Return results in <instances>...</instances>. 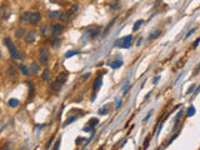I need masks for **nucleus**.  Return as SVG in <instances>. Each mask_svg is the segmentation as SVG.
I'll return each instance as SVG.
<instances>
[{"instance_id": "nucleus-11", "label": "nucleus", "mask_w": 200, "mask_h": 150, "mask_svg": "<svg viewBox=\"0 0 200 150\" xmlns=\"http://www.w3.org/2000/svg\"><path fill=\"white\" fill-rule=\"evenodd\" d=\"M160 34H161V31H160L159 29H158V30H155L154 33H151V34H150V36L148 38V40H149V42H151V40L156 39V38H159V36H160Z\"/></svg>"}, {"instance_id": "nucleus-1", "label": "nucleus", "mask_w": 200, "mask_h": 150, "mask_svg": "<svg viewBox=\"0 0 200 150\" xmlns=\"http://www.w3.org/2000/svg\"><path fill=\"white\" fill-rule=\"evenodd\" d=\"M4 44L6 46H8V49H9V52H10V55H11L14 59H19L20 55H19V53H18V50H16V48L15 45L11 43V40L9 39V38H6V39L4 40Z\"/></svg>"}, {"instance_id": "nucleus-29", "label": "nucleus", "mask_w": 200, "mask_h": 150, "mask_svg": "<svg viewBox=\"0 0 200 150\" xmlns=\"http://www.w3.org/2000/svg\"><path fill=\"white\" fill-rule=\"evenodd\" d=\"M74 120H75V118H69L68 120H66V121L64 123V127H66V125L69 124V123H71V121H74Z\"/></svg>"}, {"instance_id": "nucleus-8", "label": "nucleus", "mask_w": 200, "mask_h": 150, "mask_svg": "<svg viewBox=\"0 0 200 150\" xmlns=\"http://www.w3.org/2000/svg\"><path fill=\"white\" fill-rule=\"evenodd\" d=\"M100 30H101V26H94V28H91L90 30H89V34H90V38H95L96 35H99Z\"/></svg>"}, {"instance_id": "nucleus-27", "label": "nucleus", "mask_w": 200, "mask_h": 150, "mask_svg": "<svg viewBox=\"0 0 200 150\" xmlns=\"http://www.w3.org/2000/svg\"><path fill=\"white\" fill-rule=\"evenodd\" d=\"M8 74H9V76L14 78V75H15V71H14V69H13V68H10V69L8 70Z\"/></svg>"}, {"instance_id": "nucleus-16", "label": "nucleus", "mask_w": 200, "mask_h": 150, "mask_svg": "<svg viewBox=\"0 0 200 150\" xmlns=\"http://www.w3.org/2000/svg\"><path fill=\"white\" fill-rule=\"evenodd\" d=\"M101 84H103V80H101V76H99L98 79L95 80V83H94V90H98L100 86H101Z\"/></svg>"}, {"instance_id": "nucleus-7", "label": "nucleus", "mask_w": 200, "mask_h": 150, "mask_svg": "<svg viewBox=\"0 0 200 150\" xmlns=\"http://www.w3.org/2000/svg\"><path fill=\"white\" fill-rule=\"evenodd\" d=\"M35 38H36V33H35V31H29V33H26V35H25V42H26L28 44L34 43Z\"/></svg>"}, {"instance_id": "nucleus-32", "label": "nucleus", "mask_w": 200, "mask_h": 150, "mask_svg": "<svg viewBox=\"0 0 200 150\" xmlns=\"http://www.w3.org/2000/svg\"><path fill=\"white\" fill-rule=\"evenodd\" d=\"M199 43H200V38H198V39H196L195 42H194V45H193V48H194V49H195V48L198 46V44H199Z\"/></svg>"}, {"instance_id": "nucleus-28", "label": "nucleus", "mask_w": 200, "mask_h": 150, "mask_svg": "<svg viewBox=\"0 0 200 150\" xmlns=\"http://www.w3.org/2000/svg\"><path fill=\"white\" fill-rule=\"evenodd\" d=\"M149 140H150V136H148V138L145 139V143H144V150H145L148 148V144H149Z\"/></svg>"}, {"instance_id": "nucleus-3", "label": "nucleus", "mask_w": 200, "mask_h": 150, "mask_svg": "<svg viewBox=\"0 0 200 150\" xmlns=\"http://www.w3.org/2000/svg\"><path fill=\"white\" fill-rule=\"evenodd\" d=\"M10 14H11V9H10V5H3L1 8H0V21L1 20H5L8 19Z\"/></svg>"}, {"instance_id": "nucleus-9", "label": "nucleus", "mask_w": 200, "mask_h": 150, "mask_svg": "<svg viewBox=\"0 0 200 150\" xmlns=\"http://www.w3.org/2000/svg\"><path fill=\"white\" fill-rule=\"evenodd\" d=\"M61 86H63V83H60V81H58V80H55L54 83L50 85L51 90H54V91H59L61 89Z\"/></svg>"}, {"instance_id": "nucleus-23", "label": "nucleus", "mask_w": 200, "mask_h": 150, "mask_svg": "<svg viewBox=\"0 0 200 150\" xmlns=\"http://www.w3.org/2000/svg\"><path fill=\"white\" fill-rule=\"evenodd\" d=\"M195 114V108L194 106H190L188 109V117H193Z\"/></svg>"}, {"instance_id": "nucleus-17", "label": "nucleus", "mask_w": 200, "mask_h": 150, "mask_svg": "<svg viewBox=\"0 0 200 150\" xmlns=\"http://www.w3.org/2000/svg\"><path fill=\"white\" fill-rule=\"evenodd\" d=\"M8 104H9V106L15 108V106H18V105H19V100H18V99H10V100L8 101Z\"/></svg>"}, {"instance_id": "nucleus-18", "label": "nucleus", "mask_w": 200, "mask_h": 150, "mask_svg": "<svg viewBox=\"0 0 200 150\" xmlns=\"http://www.w3.org/2000/svg\"><path fill=\"white\" fill-rule=\"evenodd\" d=\"M41 76H43V80H49L50 79V70L45 69L43 71V75H41Z\"/></svg>"}, {"instance_id": "nucleus-35", "label": "nucleus", "mask_w": 200, "mask_h": 150, "mask_svg": "<svg viewBox=\"0 0 200 150\" xmlns=\"http://www.w3.org/2000/svg\"><path fill=\"white\" fill-rule=\"evenodd\" d=\"M60 43H61L60 40H56V42H54V43H53V45H54L55 48H56V46H59V44H60Z\"/></svg>"}, {"instance_id": "nucleus-30", "label": "nucleus", "mask_w": 200, "mask_h": 150, "mask_svg": "<svg viewBox=\"0 0 200 150\" xmlns=\"http://www.w3.org/2000/svg\"><path fill=\"white\" fill-rule=\"evenodd\" d=\"M181 115H183V111L180 110V111H179V112H178V115H177V118H175V121H179V119H180V118H181Z\"/></svg>"}, {"instance_id": "nucleus-38", "label": "nucleus", "mask_w": 200, "mask_h": 150, "mask_svg": "<svg viewBox=\"0 0 200 150\" xmlns=\"http://www.w3.org/2000/svg\"><path fill=\"white\" fill-rule=\"evenodd\" d=\"M120 106H121V100H120V101L118 100V105H116V109H119Z\"/></svg>"}, {"instance_id": "nucleus-4", "label": "nucleus", "mask_w": 200, "mask_h": 150, "mask_svg": "<svg viewBox=\"0 0 200 150\" xmlns=\"http://www.w3.org/2000/svg\"><path fill=\"white\" fill-rule=\"evenodd\" d=\"M49 56H50L49 49H46V48H44V49H40V52H39V60H40V63L46 64L48 60H49Z\"/></svg>"}, {"instance_id": "nucleus-24", "label": "nucleus", "mask_w": 200, "mask_h": 150, "mask_svg": "<svg viewBox=\"0 0 200 150\" xmlns=\"http://www.w3.org/2000/svg\"><path fill=\"white\" fill-rule=\"evenodd\" d=\"M108 112V105H105L103 109H99V115H104Z\"/></svg>"}, {"instance_id": "nucleus-25", "label": "nucleus", "mask_w": 200, "mask_h": 150, "mask_svg": "<svg viewBox=\"0 0 200 150\" xmlns=\"http://www.w3.org/2000/svg\"><path fill=\"white\" fill-rule=\"evenodd\" d=\"M96 124H98V119H91V120L88 123V125H90L91 128H94V125H96Z\"/></svg>"}, {"instance_id": "nucleus-31", "label": "nucleus", "mask_w": 200, "mask_h": 150, "mask_svg": "<svg viewBox=\"0 0 200 150\" xmlns=\"http://www.w3.org/2000/svg\"><path fill=\"white\" fill-rule=\"evenodd\" d=\"M194 90H195V85H191V86H190V88H189V89H188V94L193 93V91H194Z\"/></svg>"}, {"instance_id": "nucleus-20", "label": "nucleus", "mask_w": 200, "mask_h": 150, "mask_svg": "<svg viewBox=\"0 0 200 150\" xmlns=\"http://www.w3.org/2000/svg\"><path fill=\"white\" fill-rule=\"evenodd\" d=\"M29 16H30V13H25V14H23L21 16H20V21H21V23H25V21L29 23Z\"/></svg>"}, {"instance_id": "nucleus-10", "label": "nucleus", "mask_w": 200, "mask_h": 150, "mask_svg": "<svg viewBox=\"0 0 200 150\" xmlns=\"http://www.w3.org/2000/svg\"><path fill=\"white\" fill-rule=\"evenodd\" d=\"M25 29L24 28H19V29H16V31H15V36L18 38V39H20V38H23V36H25Z\"/></svg>"}, {"instance_id": "nucleus-34", "label": "nucleus", "mask_w": 200, "mask_h": 150, "mask_svg": "<svg viewBox=\"0 0 200 150\" xmlns=\"http://www.w3.org/2000/svg\"><path fill=\"white\" fill-rule=\"evenodd\" d=\"M59 145H60V140H58V141H56V144H55V146H54V149H53V150H58V149H59Z\"/></svg>"}, {"instance_id": "nucleus-33", "label": "nucleus", "mask_w": 200, "mask_h": 150, "mask_svg": "<svg viewBox=\"0 0 200 150\" xmlns=\"http://www.w3.org/2000/svg\"><path fill=\"white\" fill-rule=\"evenodd\" d=\"M194 31H195V29H191V30H190V31H189V33L187 34V36H185V39H188V38H189V36H190V35H191V34H193V33H194Z\"/></svg>"}, {"instance_id": "nucleus-5", "label": "nucleus", "mask_w": 200, "mask_h": 150, "mask_svg": "<svg viewBox=\"0 0 200 150\" xmlns=\"http://www.w3.org/2000/svg\"><path fill=\"white\" fill-rule=\"evenodd\" d=\"M40 19H41L40 13H32L30 16H29V23L30 24H36V23L40 21Z\"/></svg>"}, {"instance_id": "nucleus-6", "label": "nucleus", "mask_w": 200, "mask_h": 150, "mask_svg": "<svg viewBox=\"0 0 200 150\" xmlns=\"http://www.w3.org/2000/svg\"><path fill=\"white\" fill-rule=\"evenodd\" d=\"M61 31H63V26H61L60 24H55L53 26V30H51V35H53V38H56L60 35Z\"/></svg>"}, {"instance_id": "nucleus-14", "label": "nucleus", "mask_w": 200, "mask_h": 150, "mask_svg": "<svg viewBox=\"0 0 200 150\" xmlns=\"http://www.w3.org/2000/svg\"><path fill=\"white\" fill-rule=\"evenodd\" d=\"M38 71H39V65H38L36 63H33L32 65H30V73H33V74H36Z\"/></svg>"}, {"instance_id": "nucleus-37", "label": "nucleus", "mask_w": 200, "mask_h": 150, "mask_svg": "<svg viewBox=\"0 0 200 150\" xmlns=\"http://www.w3.org/2000/svg\"><path fill=\"white\" fill-rule=\"evenodd\" d=\"M159 79H160V76H156V78H155V79H154V84H156L158 81H159Z\"/></svg>"}, {"instance_id": "nucleus-36", "label": "nucleus", "mask_w": 200, "mask_h": 150, "mask_svg": "<svg viewBox=\"0 0 200 150\" xmlns=\"http://www.w3.org/2000/svg\"><path fill=\"white\" fill-rule=\"evenodd\" d=\"M151 114H153V111H149V112H148V115L145 117V120H148V119L150 118V115H151Z\"/></svg>"}, {"instance_id": "nucleus-21", "label": "nucleus", "mask_w": 200, "mask_h": 150, "mask_svg": "<svg viewBox=\"0 0 200 150\" xmlns=\"http://www.w3.org/2000/svg\"><path fill=\"white\" fill-rule=\"evenodd\" d=\"M143 23H144L143 20H138V21H136L135 24H134V28H133L134 31H136V30H139V28L141 26V24H143Z\"/></svg>"}, {"instance_id": "nucleus-22", "label": "nucleus", "mask_w": 200, "mask_h": 150, "mask_svg": "<svg viewBox=\"0 0 200 150\" xmlns=\"http://www.w3.org/2000/svg\"><path fill=\"white\" fill-rule=\"evenodd\" d=\"M77 54H79V52H77V50H71V52H68L66 54H65V58L74 56V55H77Z\"/></svg>"}, {"instance_id": "nucleus-12", "label": "nucleus", "mask_w": 200, "mask_h": 150, "mask_svg": "<svg viewBox=\"0 0 200 150\" xmlns=\"http://www.w3.org/2000/svg\"><path fill=\"white\" fill-rule=\"evenodd\" d=\"M71 14H73V11H66V13H64L63 15H60V19L63 20V21H66V20H69V18H70L71 16Z\"/></svg>"}, {"instance_id": "nucleus-15", "label": "nucleus", "mask_w": 200, "mask_h": 150, "mask_svg": "<svg viewBox=\"0 0 200 150\" xmlns=\"http://www.w3.org/2000/svg\"><path fill=\"white\" fill-rule=\"evenodd\" d=\"M66 79H68V74L66 73H61L59 76H58V81H60V83H65L66 81Z\"/></svg>"}, {"instance_id": "nucleus-19", "label": "nucleus", "mask_w": 200, "mask_h": 150, "mask_svg": "<svg viewBox=\"0 0 200 150\" xmlns=\"http://www.w3.org/2000/svg\"><path fill=\"white\" fill-rule=\"evenodd\" d=\"M49 18L51 19H58V18H60V13L59 11H49Z\"/></svg>"}, {"instance_id": "nucleus-2", "label": "nucleus", "mask_w": 200, "mask_h": 150, "mask_svg": "<svg viewBox=\"0 0 200 150\" xmlns=\"http://www.w3.org/2000/svg\"><path fill=\"white\" fill-rule=\"evenodd\" d=\"M133 40V35H128L125 38H123V39H119L115 42V46H120V48H130V43H132Z\"/></svg>"}, {"instance_id": "nucleus-26", "label": "nucleus", "mask_w": 200, "mask_h": 150, "mask_svg": "<svg viewBox=\"0 0 200 150\" xmlns=\"http://www.w3.org/2000/svg\"><path fill=\"white\" fill-rule=\"evenodd\" d=\"M19 68H20V70L23 71V74H24V75H28V74H29V70H28L24 65H19Z\"/></svg>"}, {"instance_id": "nucleus-13", "label": "nucleus", "mask_w": 200, "mask_h": 150, "mask_svg": "<svg viewBox=\"0 0 200 150\" xmlns=\"http://www.w3.org/2000/svg\"><path fill=\"white\" fill-rule=\"evenodd\" d=\"M123 65V61L121 60H116V61H113L111 64H110V66L113 68V69H118V68H120Z\"/></svg>"}]
</instances>
